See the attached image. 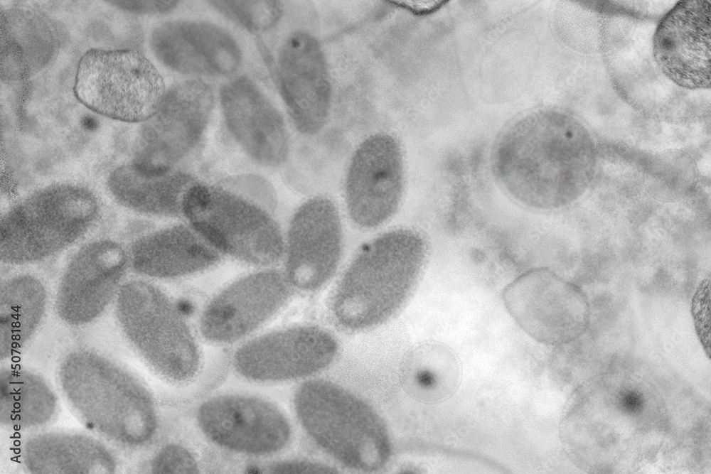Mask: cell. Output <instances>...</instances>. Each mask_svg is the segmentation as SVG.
I'll list each match as a JSON object with an SVG mask.
<instances>
[{
	"label": "cell",
	"mask_w": 711,
	"mask_h": 474,
	"mask_svg": "<svg viewBox=\"0 0 711 474\" xmlns=\"http://www.w3.org/2000/svg\"><path fill=\"white\" fill-rule=\"evenodd\" d=\"M503 144L495 176L518 201L548 209L569 203L587 186L594 163L593 142L571 117L535 119Z\"/></svg>",
	"instance_id": "obj_1"
},
{
	"label": "cell",
	"mask_w": 711,
	"mask_h": 474,
	"mask_svg": "<svg viewBox=\"0 0 711 474\" xmlns=\"http://www.w3.org/2000/svg\"><path fill=\"white\" fill-rule=\"evenodd\" d=\"M425 254L422 237L407 229L389 231L365 244L336 289L333 312L338 323L358 330L389 318L411 291Z\"/></svg>",
	"instance_id": "obj_2"
},
{
	"label": "cell",
	"mask_w": 711,
	"mask_h": 474,
	"mask_svg": "<svg viewBox=\"0 0 711 474\" xmlns=\"http://www.w3.org/2000/svg\"><path fill=\"white\" fill-rule=\"evenodd\" d=\"M181 215L218 252L256 265L284 254V240L264 201L234 178L221 184L196 181L182 201Z\"/></svg>",
	"instance_id": "obj_3"
},
{
	"label": "cell",
	"mask_w": 711,
	"mask_h": 474,
	"mask_svg": "<svg viewBox=\"0 0 711 474\" xmlns=\"http://www.w3.org/2000/svg\"><path fill=\"white\" fill-rule=\"evenodd\" d=\"M294 405L310 437L345 465L373 472L388 462L391 446L383 419L343 387L323 379L307 381L296 391Z\"/></svg>",
	"instance_id": "obj_4"
},
{
	"label": "cell",
	"mask_w": 711,
	"mask_h": 474,
	"mask_svg": "<svg viewBox=\"0 0 711 474\" xmlns=\"http://www.w3.org/2000/svg\"><path fill=\"white\" fill-rule=\"evenodd\" d=\"M98 211L94 195L71 184L37 190L14 206L1 225V258L22 264L66 248L92 224Z\"/></svg>",
	"instance_id": "obj_5"
},
{
	"label": "cell",
	"mask_w": 711,
	"mask_h": 474,
	"mask_svg": "<svg viewBox=\"0 0 711 474\" xmlns=\"http://www.w3.org/2000/svg\"><path fill=\"white\" fill-rule=\"evenodd\" d=\"M74 92L98 114L138 122L159 111L165 85L155 66L137 50L91 49L78 63Z\"/></svg>",
	"instance_id": "obj_6"
},
{
	"label": "cell",
	"mask_w": 711,
	"mask_h": 474,
	"mask_svg": "<svg viewBox=\"0 0 711 474\" xmlns=\"http://www.w3.org/2000/svg\"><path fill=\"white\" fill-rule=\"evenodd\" d=\"M503 301L519 326L546 344L571 339L589 308L580 288L546 268L530 269L512 281Z\"/></svg>",
	"instance_id": "obj_7"
},
{
	"label": "cell",
	"mask_w": 711,
	"mask_h": 474,
	"mask_svg": "<svg viewBox=\"0 0 711 474\" xmlns=\"http://www.w3.org/2000/svg\"><path fill=\"white\" fill-rule=\"evenodd\" d=\"M118 306L138 321L145 351L165 375L185 380L196 372L198 347L189 328L169 298L153 285L138 280L119 288Z\"/></svg>",
	"instance_id": "obj_8"
},
{
	"label": "cell",
	"mask_w": 711,
	"mask_h": 474,
	"mask_svg": "<svg viewBox=\"0 0 711 474\" xmlns=\"http://www.w3.org/2000/svg\"><path fill=\"white\" fill-rule=\"evenodd\" d=\"M404 181L403 161L398 142L390 135L378 134L356 149L346 181L348 213L362 227H374L397 210Z\"/></svg>",
	"instance_id": "obj_9"
},
{
	"label": "cell",
	"mask_w": 711,
	"mask_h": 474,
	"mask_svg": "<svg viewBox=\"0 0 711 474\" xmlns=\"http://www.w3.org/2000/svg\"><path fill=\"white\" fill-rule=\"evenodd\" d=\"M341 246V219L333 203L323 197L304 203L294 214L284 241L289 284L304 291L321 286L336 269Z\"/></svg>",
	"instance_id": "obj_10"
},
{
	"label": "cell",
	"mask_w": 711,
	"mask_h": 474,
	"mask_svg": "<svg viewBox=\"0 0 711 474\" xmlns=\"http://www.w3.org/2000/svg\"><path fill=\"white\" fill-rule=\"evenodd\" d=\"M337 343L327 331L315 326H296L262 335L235 353L236 370L260 381L299 378L315 373L333 360Z\"/></svg>",
	"instance_id": "obj_11"
},
{
	"label": "cell",
	"mask_w": 711,
	"mask_h": 474,
	"mask_svg": "<svg viewBox=\"0 0 711 474\" xmlns=\"http://www.w3.org/2000/svg\"><path fill=\"white\" fill-rule=\"evenodd\" d=\"M710 1L678 2L658 23L653 56L663 73L689 90L710 87Z\"/></svg>",
	"instance_id": "obj_12"
},
{
	"label": "cell",
	"mask_w": 711,
	"mask_h": 474,
	"mask_svg": "<svg viewBox=\"0 0 711 474\" xmlns=\"http://www.w3.org/2000/svg\"><path fill=\"white\" fill-rule=\"evenodd\" d=\"M198 421L214 443L249 454L276 452L287 445L291 436L282 413L255 397L221 396L209 399L199 408Z\"/></svg>",
	"instance_id": "obj_13"
},
{
	"label": "cell",
	"mask_w": 711,
	"mask_h": 474,
	"mask_svg": "<svg viewBox=\"0 0 711 474\" xmlns=\"http://www.w3.org/2000/svg\"><path fill=\"white\" fill-rule=\"evenodd\" d=\"M284 275L267 270L247 275L225 288L204 309L202 335L216 343L237 340L258 328L284 304L289 296Z\"/></svg>",
	"instance_id": "obj_14"
},
{
	"label": "cell",
	"mask_w": 711,
	"mask_h": 474,
	"mask_svg": "<svg viewBox=\"0 0 711 474\" xmlns=\"http://www.w3.org/2000/svg\"><path fill=\"white\" fill-rule=\"evenodd\" d=\"M280 90L297 129L317 133L327 119L331 85L326 63L316 39L298 32L284 44L279 56Z\"/></svg>",
	"instance_id": "obj_15"
},
{
	"label": "cell",
	"mask_w": 711,
	"mask_h": 474,
	"mask_svg": "<svg viewBox=\"0 0 711 474\" xmlns=\"http://www.w3.org/2000/svg\"><path fill=\"white\" fill-rule=\"evenodd\" d=\"M221 97L227 125L244 150L264 166L282 164L287 155L288 136L279 111L245 77L225 86Z\"/></svg>",
	"instance_id": "obj_16"
},
{
	"label": "cell",
	"mask_w": 711,
	"mask_h": 474,
	"mask_svg": "<svg viewBox=\"0 0 711 474\" xmlns=\"http://www.w3.org/2000/svg\"><path fill=\"white\" fill-rule=\"evenodd\" d=\"M127 264L125 252L115 242L97 241L82 247L61 279L58 307L77 313L100 310L116 293Z\"/></svg>",
	"instance_id": "obj_17"
},
{
	"label": "cell",
	"mask_w": 711,
	"mask_h": 474,
	"mask_svg": "<svg viewBox=\"0 0 711 474\" xmlns=\"http://www.w3.org/2000/svg\"><path fill=\"white\" fill-rule=\"evenodd\" d=\"M154 40L163 62L184 73L230 74L240 60L233 38L207 23H169L156 31Z\"/></svg>",
	"instance_id": "obj_18"
},
{
	"label": "cell",
	"mask_w": 711,
	"mask_h": 474,
	"mask_svg": "<svg viewBox=\"0 0 711 474\" xmlns=\"http://www.w3.org/2000/svg\"><path fill=\"white\" fill-rule=\"evenodd\" d=\"M219 252L191 226L171 225L137 240L131 261L139 273L173 278L197 273L215 265Z\"/></svg>",
	"instance_id": "obj_19"
},
{
	"label": "cell",
	"mask_w": 711,
	"mask_h": 474,
	"mask_svg": "<svg viewBox=\"0 0 711 474\" xmlns=\"http://www.w3.org/2000/svg\"><path fill=\"white\" fill-rule=\"evenodd\" d=\"M213 107L210 90L203 82H181L164 97L161 112V149L159 168L175 169L196 145L208 122Z\"/></svg>",
	"instance_id": "obj_20"
},
{
	"label": "cell",
	"mask_w": 711,
	"mask_h": 474,
	"mask_svg": "<svg viewBox=\"0 0 711 474\" xmlns=\"http://www.w3.org/2000/svg\"><path fill=\"white\" fill-rule=\"evenodd\" d=\"M196 181L185 171L161 173L135 163L114 171L108 186L114 198L127 208L144 214L173 217L181 215L184 195Z\"/></svg>",
	"instance_id": "obj_21"
},
{
	"label": "cell",
	"mask_w": 711,
	"mask_h": 474,
	"mask_svg": "<svg viewBox=\"0 0 711 474\" xmlns=\"http://www.w3.org/2000/svg\"><path fill=\"white\" fill-rule=\"evenodd\" d=\"M214 4L232 15L252 31H262L271 27L277 20L280 9L277 1H223Z\"/></svg>",
	"instance_id": "obj_22"
},
{
	"label": "cell",
	"mask_w": 711,
	"mask_h": 474,
	"mask_svg": "<svg viewBox=\"0 0 711 474\" xmlns=\"http://www.w3.org/2000/svg\"><path fill=\"white\" fill-rule=\"evenodd\" d=\"M710 279H704L694 294L692 301V313L695 328L702 343L710 355Z\"/></svg>",
	"instance_id": "obj_23"
},
{
	"label": "cell",
	"mask_w": 711,
	"mask_h": 474,
	"mask_svg": "<svg viewBox=\"0 0 711 474\" xmlns=\"http://www.w3.org/2000/svg\"><path fill=\"white\" fill-rule=\"evenodd\" d=\"M157 470L163 473H197L198 469L193 456L185 448L173 444L167 446L161 453L156 464Z\"/></svg>",
	"instance_id": "obj_24"
},
{
	"label": "cell",
	"mask_w": 711,
	"mask_h": 474,
	"mask_svg": "<svg viewBox=\"0 0 711 474\" xmlns=\"http://www.w3.org/2000/svg\"><path fill=\"white\" fill-rule=\"evenodd\" d=\"M270 473H336L333 467L309 460H289L274 463L268 468Z\"/></svg>",
	"instance_id": "obj_25"
},
{
	"label": "cell",
	"mask_w": 711,
	"mask_h": 474,
	"mask_svg": "<svg viewBox=\"0 0 711 474\" xmlns=\"http://www.w3.org/2000/svg\"><path fill=\"white\" fill-rule=\"evenodd\" d=\"M400 2V1H399ZM446 1H401L402 6L417 14H424L434 11L440 8Z\"/></svg>",
	"instance_id": "obj_26"
},
{
	"label": "cell",
	"mask_w": 711,
	"mask_h": 474,
	"mask_svg": "<svg viewBox=\"0 0 711 474\" xmlns=\"http://www.w3.org/2000/svg\"><path fill=\"white\" fill-rule=\"evenodd\" d=\"M95 122L91 119H85L84 124L87 125L88 128L94 127Z\"/></svg>",
	"instance_id": "obj_27"
},
{
	"label": "cell",
	"mask_w": 711,
	"mask_h": 474,
	"mask_svg": "<svg viewBox=\"0 0 711 474\" xmlns=\"http://www.w3.org/2000/svg\"><path fill=\"white\" fill-rule=\"evenodd\" d=\"M20 456H16V457H15V458H11V460H15V461H16V462H18V463H20L21 462H20L19 460H17V458H19Z\"/></svg>",
	"instance_id": "obj_28"
},
{
	"label": "cell",
	"mask_w": 711,
	"mask_h": 474,
	"mask_svg": "<svg viewBox=\"0 0 711 474\" xmlns=\"http://www.w3.org/2000/svg\"><path fill=\"white\" fill-rule=\"evenodd\" d=\"M10 394H21V393H20V392H15V393H14V392H11Z\"/></svg>",
	"instance_id": "obj_29"
},
{
	"label": "cell",
	"mask_w": 711,
	"mask_h": 474,
	"mask_svg": "<svg viewBox=\"0 0 711 474\" xmlns=\"http://www.w3.org/2000/svg\"><path fill=\"white\" fill-rule=\"evenodd\" d=\"M10 384H23V382H11Z\"/></svg>",
	"instance_id": "obj_30"
},
{
	"label": "cell",
	"mask_w": 711,
	"mask_h": 474,
	"mask_svg": "<svg viewBox=\"0 0 711 474\" xmlns=\"http://www.w3.org/2000/svg\"><path fill=\"white\" fill-rule=\"evenodd\" d=\"M20 411H21L20 410H18L17 411H12L13 413H19Z\"/></svg>",
	"instance_id": "obj_31"
},
{
	"label": "cell",
	"mask_w": 711,
	"mask_h": 474,
	"mask_svg": "<svg viewBox=\"0 0 711 474\" xmlns=\"http://www.w3.org/2000/svg\"><path fill=\"white\" fill-rule=\"evenodd\" d=\"M20 437H21V436H11V438H20Z\"/></svg>",
	"instance_id": "obj_32"
}]
</instances>
